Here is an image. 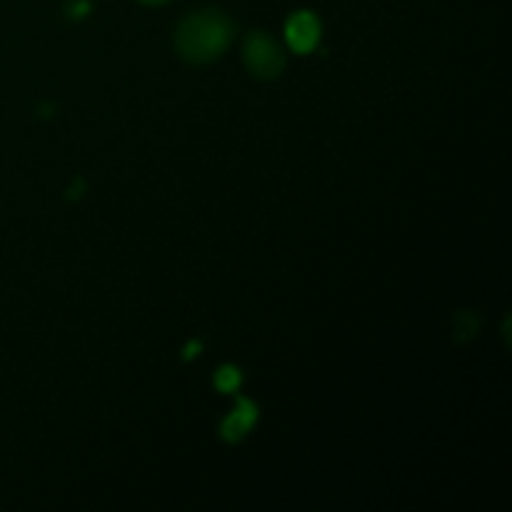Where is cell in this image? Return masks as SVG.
I'll return each instance as SVG.
<instances>
[{
	"instance_id": "3957f363",
	"label": "cell",
	"mask_w": 512,
	"mask_h": 512,
	"mask_svg": "<svg viewBox=\"0 0 512 512\" xmlns=\"http://www.w3.org/2000/svg\"><path fill=\"white\" fill-rule=\"evenodd\" d=\"M285 38L295 53H310L320 40V20L310 10H298L285 23Z\"/></svg>"
},
{
	"instance_id": "6da1fadb",
	"label": "cell",
	"mask_w": 512,
	"mask_h": 512,
	"mask_svg": "<svg viewBox=\"0 0 512 512\" xmlns=\"http://www.w3.org/2000/svg\"><path fill=\"white\" fill-rule=\"evenodd\" d=\"M233 23L220 10H200L188 15L175 30V48L188 63H210L228 50Z\"/></svg>"
},
{
	"instance_id": "52a82bcc",
	"label": "cell",
	"mask_w": 512,
	"mask_h": 512,
	"mask_svg": "<svg viewBox=\"0 0 512 512\" xmlns=\"http://www.w3.org/2000/svg\"><path fill=\"white\" fill-rule=\"evenodd\" d=\"M70 18H83V15L90 13V3L88 0H75V3H70Z\"/></svg>"
},
{
	"instance_id": "9c48e42d",
	"label": "cell",
	"mask_w": 512,
	"mask_h": 512,
	"mask_svg": "<svg viewBox=\"0 0 512 512\" xmlns=\"http://www.w3.org/2000/svg\"><path fill=\"white\" fill-rule=\"evenodd\" d=\"M140 3H145V5H163V3H168V0H140Z\"/></svg>"
},
{
	"instance_id": "277c9868",
	"label": "cell",
	"mask_w": 512,
	"mask_h": 512,
	"mask_svg": "<svg viewBox=\"0 0 512 512\" xmlns=\"http://www.w3.org/2000/svg\"><path fill=\"white\" fill-rule=\"evenodd\" d=\"M255 423H258V405L248 398H238V408L223 420L220 435H223V440H228V443H240Z\"/></svg>"
},
{
	"instance_id": "7a4b0ae2",
	"label": "cell",
	"mask_w": 512,
	"mask_h": 512,
	"mask_svg": "<svg viewBox=\"0 0 512 512\" xmlns=\"http://www.w3.org/2000/svg\"><path fill=\"white\" fill-rule=\"evenodd\" d=\"M243 60L245 68L255 75V78H278L285 68V53L270 35L265 33H250L243 45Z\"/></svg>"
},
{
	"instance_id": "8992f818",
	"label": "cell",
	"mask_w": 512,
	"mask_h": 512,
	"mask_svg": "<svg viewBox=\"0 0 512 512\" xmlns=\"http://www.w3.org/2000/svg\"><path fill=\"white\" fill-rule=\"evenodd\" d=\"M240 383H243V375H240V370L235 365H223L218 370V375H215V388L220 393H235L240 388Z\"/></svg>"
},
{
	"instance_id": "5b68a950",
	"label": "cell",
	"mask_w": 512,
	"mask_h": 512,
	"mask_svg": "<svg viewBox=\"0 0 512 512\" xmlns=\"http://www.w3.org/2000/svg\"><path fill=\"white\" fill-rule=\"evenodd\" d=\"M478 330H480V318L475 313L463 310V313L455 315V320H453L455 343H468V340H473L475 335H478Z\"/></svg>"
},
{
	"instance_id": "ba28073f",
	"label": "cell",
	"mask_w": 512,
	"mask_h": 512,
	"mask_svg": "<svg viewBox=\"0 0 512 512\" xmlns=\"http://www.w3.org/2000/svg\"><path fill=\"white\" fill-rule=\"evenodd\" d=\"M198 350H200V343H190L188 348H185V358H195V355H198Z\"/></svg>"
}]
</instances>
